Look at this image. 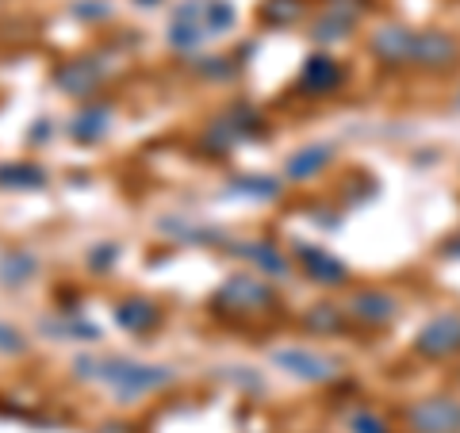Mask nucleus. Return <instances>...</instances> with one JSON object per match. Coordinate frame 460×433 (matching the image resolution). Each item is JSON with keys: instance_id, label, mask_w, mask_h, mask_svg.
<instances>
[{"instance_id": "f257e3e1", "label": "nucleus", "mask_w": 460, "mask_h": 433, "mask_svg": "<svg viewBox=\"0 0 460 433\" xmlns=\"http://www.w3.org/2000/svg\"><path fill=\"white\" fill-rule=\"evenodd\" d=\"M169 380L172 368H146V365H131V360H108L104 365V384H111L119 395H146Z\"/></svg>"}, {"instance_id": "f03ea898", "label": "nucleus", "mask_w": 460, "mask_h": 433, "mask_svg": "<svg viewBox=\"0 0 460 433\" xmlns=\"http://www.w3.org/2000/svg\"><path fill=\"white\" fill-rule=\"evenodd\" d=\"M411 426L419 433H460V402L456 399H422L411 411Z\"/></svg>"}, {"instance_id": "7ed1b4c3", "label": "nucleus", "mask_w": 460, "mask_h": 433, "mask_svg": "<svg viewBox=\"0 0 460 433\" xmlns=\"http://www.w3.org/2000/svg\"><path fill=\"white\" fill-rule=\"evenodd\" d=\"M414 345H419L422 357H434V360L453 357L460 349V314H441V319H434Z\"/></svg>"}, {"instance_id": "20e7f679", "label": "nucleus", "mask_w": 460, "mask_h": 433, "mask_svg": "<svg viewBox=\"0 0 460 433\" xmlns=\"http://www.w3.org/2000/svg\"><path fill=\"white\" fill-rule=\"evenodd\" d=\"M277 360L288 372H296V376H304V380H330L338 372L334 360L323 357V353H311V349H284Z\"/></svg>"}, {"instance_id": "39448f33", "label": "nucleus", "mask_w": 460, "mask_h": 433, "mask_svg": "<svg viewBox=\"0 0 460 433\" xmlns=\"http://www.w3.org/2000/svg\"><path fill=\"white\" fill-rule=\"evenodd\" d=\"M353 314L357 319H368V323H392L395 319V299L384 296V292H365V296H357Z\"/></svg>"}, {"instance_id": "423d86ee", "label": "nucleus", "mask_w": 460, "mask_h": 433, "mask_svg": "<svg viewBox=\"0 0 460 433\" xmlns=\"http://www.w3.org/2000/svg\"><path fill=\"white\" fill-rule=\"evenodd\" d=\"M299 250H304L299 257H304V261H311V272H314V277H323L319 284H345V269H341L338 261H330L326 253L319 257V253L311 250V245H299Z\"/></svg>"}, {"instance_id": "0eeeda50", "label": "nucleus", "mask_w": 460, "mask_h": 433, "mask_svg": "<svg viewBox=\"0 0 460 433\" xmlns=\"http://www.w3.org/2000/svg\"><path fill=\"white\" fill-rule=\"evenodd\" d=\"M323 165H326V150L314 146V150H304L299 157H292V162H288V172H292V177H311V172L323 169Z\"/></svg>"}, {"instance_id": "6e6552de", "label": "nucleus", "mask_w": 460, "mask_h": 433, "mask_svg": "<svg viewBox=\"0 0 460 433\" xmlns=\"http://www.w3.org/2000/svg\"><path fill=\"white\" fill-rule=\"evenodd\" d=\"M42 181V172L35 169V165H4V169H0V184H12V189H16V184H20V189H35V184Z\"/></svg>"}, {"instance_id": "1a4fd4ad", "label": "nucleus", "mask_w": 460, "mask_h": 433, "mask_svg": "<svg viewBox=\"0 0 460 433\" xmlns=\"http://www.w3.org/2000/svg\"><path fill=\"white\" fill-rule=\"evenodd\" d=\"M349 426H353V433H387V426L380 422L376 414H368V411H361V414H357Z\"/></svg>"}]
</instances>
